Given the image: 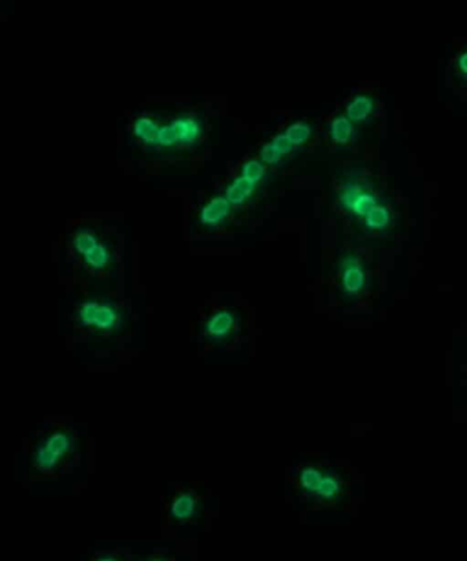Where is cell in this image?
Listing matches in <instances>:
<instances>
[{
  "mask_svg": "<svg viewBox=\"0 0 467 561\" xmlns=\"http://www.w3.org/2000/svg\"><path fill=\"white\" fill-rule=\"evenodd\" d=\"M80 326L99 333H111L121 323L119 310L106 301H85L77 310Z\"/></svg>",
  "mask_w": 467,
  "mask_h": 561,
  "instance_id": "1",
  "label": "cell"
},
{
  "mask_svg": "<svg viewBox=\"0 0 467 561\" xmlns=\"http://www.w3.org/2000/svg\"><path fill=\"white\" fill-rule=\"evenodd\" d=\"M73 449V435L68 431L58 430L50 434L35 454V465L40 471H52Z\"/></svg>",
  "mask_w": 467,
  "mask_h": 561,
  "instance_id": "2",
  "label": "cell"
},
{
  "mask_svg": "<svg viewBox=\"0 0 467 561\" xmlns=\"http://www.w3.org/2000/svg\"><path fill=\"white\" fill-rule=\"evenodd\" d=\"M202 136V125L199 121L191 117H179L169 125L161 126L156 145L176 147V145H192Z\"/></svg>",
  "mask_w": 467,
  "mask_h": 561,
  "instance_id": "3",
  "label": "cell"
},
{
  "mask_svg": "<svg viewBox=\"0 0 467 561\" xmlns=\"http://www.w3.org/2000/svg\"><path fill=\"white\" fill-rule=\"evenodd\" d=\"M236 316L228 310L216 311L210 316L205 324V336L213 343H222L229 340L236 329Z\"/></svg>",
  "mask_w": 467,
  "mask_h": 561,
  "instance_id": "4",
  "label": "cell"
},
{
  "mask_svg": "<svg viewBox=\"0 0 467 561\" xmlns=\"http://www.w3.org/2000/svg\"><path fill=\"white\" fill-rule=\"evenodd\" d=\"M341 285L348 296H358L364 287V271L358 259L347 257L341 267Z\"/></svg>",
  "mask_w": 467,
  "mask_h": 561,
  "instance_id": "5",
  "label": "cell"
},
{
  "mask_svg": "<svg viewBox=\"0 0 467 561\" xmlns=\"http://www.w3.org/2000/svg\"><path fill=\"white\" fill-rule=\"evenodd\" d=\"M232 212V204L225 196L213 197L200 210V222L209 227H216L226 222Z\"/></svg>",
  "mask_w": 467,
  "mask_h": 561,
  "instance_id": "6",
  "label": "cell"
},
{
  "mask_svg": "<svg viewBox=\"0 0 467 561\" xmlns=\"http://www.w3.org/2000/svg\"><path fill=\"white\" fill-rule=\"evenodd\" d=\"M255 188H256V184H253L246 177H237L226 188L225 197L228 199V202L232 206H240V204H244L251 197L252 193L255 192Z\"/></svg>",
  "mask_w": 467,
  "mask_h": 561,
  "instance_id": "7",
  "label": "cell"
},
{
  "mask_svg": "<svg viewBox=\"0 0 467 561\" xmlns=\"http://www.w3.org/2000/svg\"><path fill=\"white\" fill-rule=\"evenodd\" d=\"M198 508V500L191 493H181L179 494L170 507V515L176 521H189L195 516Z\"/></svg>",
  "mask_w": 467,
  "mask_h": 561,
  "instance_id": "8",
  "label": "cell"
},
{
  "mask_svg": "<svg viewBox=\"0 0 467 561\" xmlns=\"http://www.w3.org/2000/svg\"><path fill=\"white\" fill-rule=\"evenodd\" d=\"M133 133L147 145H156V139L161 126L151 118L140 117L133 124Z\"/></svg>",
  "mask_w": 467,
  "mask_h": 561,
  "instance_id": "9",
  "label": "cell"
},
{
  "mask_svg": "<svg viewBox=\"0 0 467 561\" xmlns=\"http://www.w3.org/2000/svg\"><path fill=\"white\" fill-rule=\"evenodd\" d=\"M373 110H374L373 99L366 95H359L347 107V118L351 122H363L371 115Z\"/></svg>",
  "mask_w": 467,
  "mask_h": 561,
  "instance_id": "10",
  "label": "cell"
},
{
  "mask_svg": "<svg viewBox=\"0 0 467 561\" xmlns=\"http://www.w3.org/2000/svg\"><path fill=\"white\" fill-rule=\"evenodd\" d=\"M324 477L325 472H323L321 470H318L317 467L309 465V467H304L299 472V485L303 491H307L309 494L317 495V491L323 484Z\"/></svg>",
  "mask_w": 467,
  "mask_h": 561,
  "instance_id": "11",
  "label": "cell"
},
{
  "mask_svg": "<svg viewBox=\"0 0 467 561\" xmlns=\"http://www.w3.org/2000/svg\"><path fill=\"white\" fill-rule=\"evenodd\" d=\"M101 243L98 237L91 230H78L73 237V248L82 256V259L95 252Z\"/></svg>",
  "mask_w": 467,
  "mask_h": 561,
  "instance_id": "12",
  "label": "cell"
},
{
  "mask_svg": "<svg viewBox=\"0 0 467 561\" xmlns=\"http://www.w3.org/2000/svg\"><path fill=\"white\" fill-rule=\"evenodd\" d=\"M354 135V125L347 117L336 118L330 125L332 140L337 144H348Z\"/></svg>",
  "mask_w": 467,
  "mask_h": 561,
  "instance_id": "13",
  "label": "cell"
},
{
  "mask_svg": "<svg viewBox=\"0 0 467 561\" xmlns=\"http://www.w3.org/2000/svg\"><path fill=\"white\" fill-rule=\"evenodd\" d=\"M364 219H366V226L367 227H370L373 230H380V229H384V227H387L390 225L391 214L385 207L377 206L376 209H373L364 216Z\"/></svg>",
  "mask_w": 467,
  "mask_h": 561,
  "instance_id": "14",
  "label": "cell"
},
{
  "mask_svg": "<svg viewBox=\"0 0 467 561\" xmlns=\"http://www.w3.org/2000/svg\"><path fill=\"white\" fill-rule=\"evenodd\" d=\"M286 135L293 145H303L311 136V126L307 122L299 121L288 126Z\"/></svg>",
  "mask_w": 467,
  "mask_h": 561,
  "instance_id": "15",
  "label": "cell"
},
{
  "mask_svg": "<svg viewBox=\"0 0 467 561\" xmlns=\"http://www.w3.org/2000/svg\"><path fill=\"white\" fill-rule=\"evenodd\" d=\"M108 262H110V252H108V246H103V244H101L95 252H92L91 255L84 257V263L89 269L96 270V271L106 269Z\"/></svg>",
  "mask_w": 467,
  "mask_h": 561,
  "instance_id": "16",
  "label": "cell"
},
{
  "mask_svg": "<svg viewBox=\"0 0 467 561\" xmlns=\"http://www.w3.org/2000/svg\"><path fill=\"white\" fill-rule=\"evenodd\" d=\"M242 176L252 181L253 184H259L266 177V166L263 162L250 159L242 167Z\"/></svg>",
  "mask_w": 467,
  "mask_h": 561,
  "instance_id": "17",
  "label": "cell"
},
{
  "mask_svg": "<svg viewBox=\"0 0 467 561\" xmlns=\"http://www.w3.org/2000/svg\"><path fill=\"white\" fill-rule=\"evenodd\" d=\"M377 207V200L371 193L363 192L360 193L359 196L355 199V202L353 203L351 209L354 214L359 215V216H366L370 211Z\"/></svg>",
  "mask_w": 467,
  "mask_h": 561,
  "instance_id": "18",
  "label": "cell"
},
{
  "mask_svg": "<svg viewBox=\"0 0 467 561\" xmlns=\"http://www.w3.org/2000/svg\"><path fill=\"white\" fill-rule=\"evenodd\" d=\"M360 193H363V190L358 184H347L340 193V200H341L343 206L350 210L353 203L355 202V199L359 196Z\"/></svg>",
  "mask_w": 467,
  "mask_h": 561,
  "instance_id": "19",
  "label": "cell"
},
{
  "mask_svg": "<svg viewBox=\"0 0 467 561\" xmlns=\"http://www.w3.org/2000/svg\"><path fill=\"white\" fill-rule=\"evenodd\" d=\"M259 156H260V162H263L265 165H277L283 158L281 152L272 142L262 147Z\"/></svg>",
  "mask_w": 467,
  "mask_h": 561,
  "instance_id": "20",
  "label": "cell"
},
{
  "mask_svg": "<svg viewBox=\"0 0 467 561\" xmlns=\"http://www.w3.org/2000/svg\"><path fill=\"white\" fill-rule=\"evenodd\" d=\"M280 152H281V155H288V154H290L292 152V149H293V144H292V141L289 140L287 137V135L286 133H281V135H277L273 140L270 141Z\"/></svg>",
  "mask_w": 467,
  "mask_h": 561,
  "instance_id": "21",
  "label": "cell"
},
{
  "mask_svg": "<svg viewBox=\"0 0 467 561\" xmlns=\"http://www.w3.org/2000/svg\"><path fill=\"white\" fill-rule=\"evenodd\" d=\"M458 66H459L461 70L467 74V52L464 55H461V58L458 59Z\"/></svg>",
  "mask_w": 467,
  "mask_h": 561,
  "instance_id": "22",
  "label": "cell"
},
{
  "mask_svg": "<svg viewBox=\"0 0 467 561\" xmlns=\"http://www.w3.org/2000/svg\"><path fill=\"white\" fill-rule=\"evenodd\" d=\"M96 561H118L115 558H111V556H105V558H101V559H98Z\"/></svg>",
  "mask_w": 467,
  "mask_h": 561,
  "instance_id": "23",
  "label": "cell"
},
{
  "mask_svg": "<svg viewBox=\"0 0 467 561\" xmlns=\"http://www.w3.org/2000/svg\"><path fill=\"white\" fill-rule=\"evenodd\" d=\"M149 561H168V560H163V559H154V560H149Z\"/></svg>",
  "mask_w": 467,
  "mask_h": 561,
  "instance_id": "24",
  "label": "cell"
}]
</instances>
